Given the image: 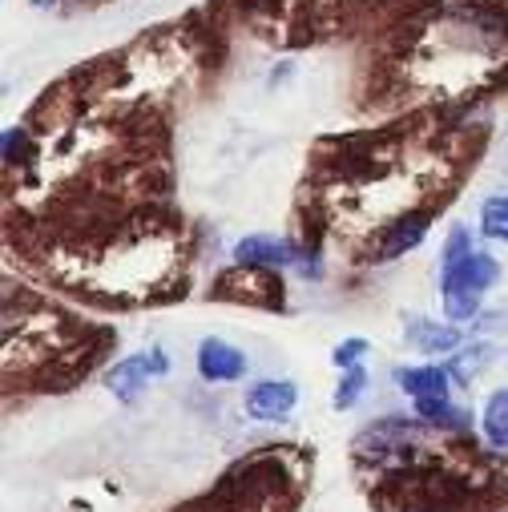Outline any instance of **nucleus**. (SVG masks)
I'll return each mask as SVG.
<instances>
[{
    "label": "nucleus",
    "mask_w": 508,
    "mask_h": 512,
    "mask_svg": "<svg viewBox=\"0 0 508 512\" xmlns=\"http://www.w3.org/2000/svg\"><path fill=\"white\" fill-rule=\"evenodd\" d=\"M234 25L226 0L97 53L5 130V259L29 271L113 234L186 218L178 121L218 65Z\"/></svg>",
    "instance_id": "1"
},
{
    "label": "nucleus",
    "mask_w": 508,
    "mask_h": 512,
    "mask_svg": "<svg viewBox=\"0 0 508 512\" xmlns=\"http://www.w3.org/2000/svg\"><path fill=\"white\" fill-rule=\"evenodd\" d=\"M488 142V121L432 109L319 134L287 218V238L303 250L299 275L323 279L327 259L347 271L404 259L464 194Z\"/></svg>",
    "instance_id": "2"
},
{
    "label": "nucleus",
    "mask_w": 508,
    "mask_h": 512,
    "mask_svg": "<svg viewBox=\"0 0 508 512\" xmlns=\"http://www.w3.org/2000/svg\"><path fill=\"white\" fill-rule=\"evenodd\" d=\"M508 93V0H420L351 49L347 105L367 121L476 113Z\"/></svg>",
    "instance_id": "3"
},
{
    "label": "nucleus",
    "mask_w": 508,
    "mask_h": 512,
    "mask_svg": "<svg viewBox=\"0 0 508 512\" xmlns=\"http://www.w3.org/2000/svg\"><path fill=\"white\" fill-rule=\"evenodd\" d=\"M371 512H508V460L472 424L384 416L351 440Z\"/></svg>",
    "instance_id": "4"
},
{
    "label": "nucleus",
    "mask_w": 508,
    "mask_h": 512,
    "mask_svg": "<svg viewBox=\"0 0 508 512\" xmlns=\"http://www.w3.org/2000/svg\"><path fill=\"white\" fill-rule=\"evenodd\" d=\"M0 335H5V400L65 396L105 367L121 335L109 323L85 319L69 299L9 271L0 291Z\"/></svg>",
    "instance_id": "5"
},
{
    "label": "nucleus",
    "mask_w": 508,
    "mask_h": 512,
    "mask_svg": "<svg viewBox=\"0 0 508 512\" xmlns=\"http://www.w3.org/2000/svg\"><path fill=\"white\" fill-rule=\"evenodd\" d=\"M416 5L420 0H226V13L234 33H250L271 49H359Z\"/></svg>",
    "instance_id": "6"
},
{
    "label": "nucleus",
    "mask_w": 508,
    "mask_h": 512,
    "mask_svg": "<svg viewBox=\"0 0 508 512\" xmlns=\"http://www.w3.org/2000/svg\"><path fill=\"white\" fill-rule=\"evenodd\" d=\"M311 484L315 448L263 444L226 464L210 488L178 500L166 512H303Z\"/></svg>",
    "instance_id": "7"
},
{
    "label": "nucleus",
    "mask_w": 508,
    "mask_h": 512,
    "mask_svg": "<svg viewBox=\"0 0 508 512\" xmlns=\"http://www.w3.org/2000/svg\"><path fill=\"white\" fill-rule=\"evenodd\" d=\"M500 279V263L488 250H472V238L464 226L448 230V242L440 250V291H444V315L452 323L476 319L484 291Z\"/></svg>",
    "instance_id": "8"
},
{
    "label": "nucleus",
    "mask_w": 508,
    "mask_h": 512,
    "mask_svg": "<svg viewBox=\"0 0 508 512\" xmlns=\"http://www.w3.org/2000/svg\"><path fill=\"white\" fill-rule=\"evenodd\" d=\"M206 299L210 303H230V307H254V311L283 315L287 311V279H283V267L234 263V267H226V271H218L210 279Z\"/></svg>",
    "instance_id": "9"
},
{
    "label": "nucleus",
    "mask_w": 508,
    "mask_h": 512,
    "mask_svg": "<svg viewBox=\"0 0 508 512\" xmlns=\"http://www.w3.org/2000/svg\"><path fill=\"white\" fill-rule=\"evenodd\" d=\"M166 371H170V359H166L162 347H154V351L130 355V359H121L117 367H109V371H105V388H109L117 400L130 404L150 379H158V375H166Z\"/></svg>",
    "instance_id": "10"
},
{
    "label": "nucleus",
    "mask_w": 508,
    "mask_h": 512,
    "mask_svg": "<svg viewBox=\"0 0 508 512\" xmlns=\"http://www.w3.org/2000/svg\"><path fill=\"white\" fill-rule=\"evenodd\" d=\"M242 404H246V416H250V420L271 424V420H283V416L295 412L299 388H295L291 379H263V383H254V388L246 392Z\"/></svg>",
    "instance_id": "11"
},
{
    "label": "nucleus",
    "mask_w": 508,
    "mask_h": 512,
    "mask_svg": "<svg viewBox=\"0 0 508 512\" xmlns=\"http://www.w3.org/2000/svg\"><path fill=\"white\" fill-rule=\"evenodd\" d=\"M234 263H267V267H303V250L291 238L250 234L234 246Z\"/></svg>",
    "instance_id": "12"
},
{
    "label": "nucleus",
    "mask_w": 508,
    "mask_h": 512,
    "mask_svg": "<svg viewBox=\"0 0 508 512\" xmlns=\"http://www.w3.org/2000/svg\"><path fill=\"white\" fill-rule=\"evenodd\" d=\"M198 375L206 383H238L246 375V355L230 347L226 339H202L198 343Z\"/></svg>",
    "instance_id": "13"
},
{
    "label": "nucleus",
    "mask_w": 508,
    "mask_h": 512,
    "mask_svg": "<svg viewBox=\"0 0 508 512\" xmlns=\"http://www.w3.org/2000/svg\"><path fill=\"white\" fill-rule=\"evenodd\" d=\"M392 379L412 400H448V383H452L444 367H396Z\"/></svg>",
    "instance_id": "14"
},
{
    "label": "nucleus",
    "mask_w": 508,
    "mask_h": 512,
    "mask_svg": "<svg viewBox=\"0 0 508 512\" xmlns=\"http://www.w3.org/2000/svg\"><path fill=\"white\" fill-rule=\"evenodd\" d=\"M404 335H408V343L420 347L424 355H444V351L460 347V331H456V327H440V323H428V319H420V315L408 319Z\"/></svg>",
    "instance_id": "15"
},
{
    "label": "nucleus",
    "mask_w": 508,
    "mask_h": 512,
    "mask_svg": "<svg viewBox=\"0 0 508 512\" xmlns=\"http://www.w3.org/2000/svg\"><path fill=\"white\" fill-rule=\"evenodd\" d=\"M484 440L500 452H508V392H496L488 404H484Z\"/></svg>",
    "instance_id": "16"
},
{
    "label": "nucleus",
    "mask_w": 508,
    "mask_h": 512,
    "mask_svg": "<svg viewBox=\"0 0 508 512\" xmlns=\"http://www.w3.org/2000/svg\"><path fill=\"white\" fill-rule=\"evenodd\" d=\"M488 363H492V347H488V343H468V347H464V351L452 359L448 375L460 383V388H468V383H472V379H476V375H480Z\"/></svg>",
    "instance_id": "17"
},
{
    "label": "nucleus",
    "mask_w": 508,
    "mask_h": 512,
    "mask_svg": "<svg viewBox=\"0 0 508 512\" xmlns=\"http://www.w3.org/2000/svg\"><path fill=\"white\" fill-rule=\"evenodd\" d=\"M480 230H484V238L508 246V194L484 202V210H480Z\"/></svg>",
    "instance_id": "18"
},
{
    "label": "nucleus",
    "mask_w": 508,
    "mask_h": 512,
    "mask_svg": "<svg viewBox=\"0 0 508 512\" xmlns=\"http://www.w3.org/2000/svg\"><path fill=\"white\" fill-rule=\"evenodd\" d=\"M363 388H367V371H363V367H351V371H343L339 388H335V396H331V408H335V412H347V408H355V404H359V396H363Z\"/></svg>",
    "instance_id": "19"
},
{
    "label": "nucleus",
    "mask_w": 508,
    "mask_h": 512,
    "mask_svg": "<svg viewBox=\"0 0 508 512\" xmlns=\"http://www.w3.org/2000/svg\"><path fill=\"white\" fill-rule=\"evenodd\" d=\"M363 355H367V339H343V343L331 351V363H335L339 371H351V367H359Z\"/></svg>",
    "instance_id": "20"
},
{
    "label": "nucleus",
    "mask_w": 508,
    "mask_h": 512,
    "mask_svg": "<svg viewBox=\"0 0 508 512\" xmlns=\"http://www.w3.org/2000/svg\"><path fill=\"white\" fill-rule=\"evenodd\" d=\"M65 0H33V9H61Z\"/></svg>",
    "instance_id": "21"
},
{
    "label": "nucleus",
    "mask_w": 508,
    "mask_h": 512,
    "mask_svg": "<svg viewBox=\"0 0 508 512\" xmlns=\"http://www.w3.org/2000/svg\"><path fill=\"white\" fill-rule=\"evenodd\" d=\"M65 5H73V9H85V5H97V0H65Z\"/></svg>",
    "instance_id": "22"
}]
</instances>
